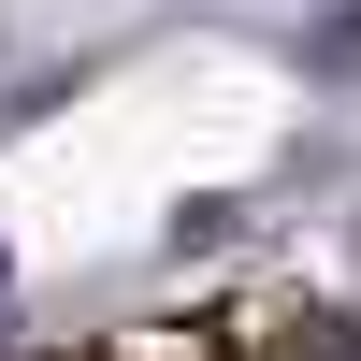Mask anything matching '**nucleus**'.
<instances>
[{"label":"nucleus","instance_id":"f03ea898","mask_svg":"<svg viewBox=\"0 0 361 361\" xmlns=\"http://www.w3.org/2000/svg\"><path fill=\"white\" fill-rule=\"evenodd\" d=\"M87 361H231V318H130V333H102Z\"/></svg>","mask_w":361,"mask_h":361},{"label":"nucleus","instance_id":"f257e3e1","mask_svg":"<svg viewBox=\"0 0 361 361\" xmlns=\"http://www.w3.org/2000/svg\"><path fill=\"white\" fill-rule=\"evenodd\" d=\"M231 361H347V347H333L318 304H246L231 318Z\"/></svg>","mask_w":361,"mask_h":361}]
</instances>
